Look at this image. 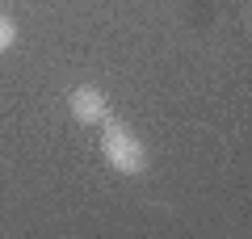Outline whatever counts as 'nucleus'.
<instances>
[{
  "instance_id": "1",
  "label": "nucleus",
  "mask_w": 252,
  "mask_h": 239,
  "mask_svg": "<svg viewBox=\"0 0 252 239\" xmlns=\"http://www.w3.org/2000/svg\"><path fill=\"white\" fill-rule=\"evenodd\" d=\"M101 155L118 177H143L147 172V147L126 122H114V118L101 122Z\"/></svg>"
},
{
  "instance_id": "2",
  "label": "nucleus",
  "mask_w": 252,
  "mask_h": 239,
  "mask_svg": "<svg viewBox=\"0 0 252 239\" xmlns=\"http://www.w3.org/2000/svg\"><path fill=\"white\" fill-rule=\"evenodd\" d=\"M67 109H72V118L80 126H101L109 118V101H105V92H101L97 84H80V89H72Z\"/></svg>"
},
{
  "instance_id": "3",
  "label": "nucleus",
  "mask_w": 252,
  "mask_h": 239,
  "mask_svg": "<svg viewBox=\"0 0 252 239\" xmlns=\"http://www.w3.org/2000/svg\"><path fill=\"white\" fill-rule=\"evenodd\" d=\"M9 46H17V21L9 13H0V55L9 51Z\"/></svg>"
}]
</instances>
